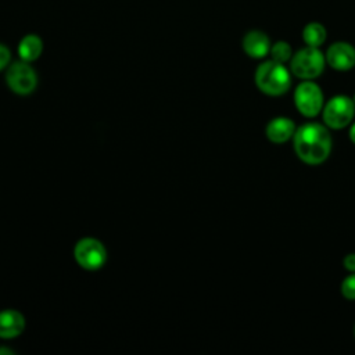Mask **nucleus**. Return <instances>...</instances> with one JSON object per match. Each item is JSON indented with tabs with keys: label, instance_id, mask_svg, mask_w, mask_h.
Segmentation results:
<instances>
[{
	"label": "nucleus",
	"instance_id": "f257e3e1",
	"mask_svg": "<svg viewBox=\"0 0 355 355\" xmlns=\"http://www.w3.org/2000/svg\"><path fill=\"white\" fill-rule=\"evenodd\" d=\"M331 135L320 122H306L295 129L293 146L297 157L308 165L324 162L331 151Z\"/></svg>",
	"mask_w": 355,
	"mask_h": 355
},
{
	"label": "nucleus",
	"instance_id": "f03ea898",
	"mask_svg": "<svg viewBox=\"0 0 355 355\" xmlns=\"http://www.w3.org/2000/svg\"><path fill=\"white\" fill-rule=\"evenodd\" d=\"M257 87L268 96H282L291 86V73L287 67L275 60L263 61L258 65L255 75Z\"/></svg>",
	"mask_w": 355,
	"mask_h": 355
},
{
	"label": "nucleus",
	"instance_id": "7ed1b4c3",
	"mask_svg": "<svg viewBox=\"0 0 355 355\" xmlns=\"http://www.w3.org/2000/svg\"><path fill=\"white\" fill-rule=\"evenodd\" d=\"M324 65L326 57L319 47L306 46L293 54L290 60V72L302 80H312L323 72Z\"/></svg>",
	"mask_w": 355,
	"mask_h": 355
},
{
	"label": "nucleus",
	"instance_id": "20e7f679",
	"mask_svg": "<svg viewBox=\"0 0 355 355\" xmlns=\"http://www.w3.org/2000/svg\"><path fill=\"white\" fill-rule=\"evenodd\" d=\"M355 115V103L345 94L333 96L322 108L323 123L329 129H343L348 126Z\"/></svg>",
	"mask_w": 355,
	"mask_h": 355
},
{
	"label": "nucleus",
	"instance_id": "39448f33",
	"mask_svg": "<svg viewBox=\"0 0 355 355\" xmlns=\"http://www.w3.org/2000/svg\"><path fill=\"white\" fill-rule=\"evenodd\" d=\"M294 104L301 115L306 118L316 116L324 105L320 86L313 80H302L294 90Z\"/></svg>",
	"mask_w": 355,
	"mask_h": 355
},
{
	"label": "nucleus",
	"instance_id": "423d86ee",
	"mask_svg": "<svg viewBox=\"0 0 355 355\" xmlns=\"http://www.w3.org/2000/svg\"><path fill=\"white\" fill-rule=\"evenodd\" d=\"M73 258L80 268L86 270H97L107 261V250L97 239L85 237L75 244Z\"/></svg>",
	"mask_w": 355,
	"mask_h": 355
},
{
	"label": "nucleus",
	"instance_id": "0eeeda50",
	"mask_svg": "<svg viewBox=\"0 0 355 355\" xmlns=\"http://www.w3.org/2000/svg\"><path fill=\"white\" fill-rule=\"evenodd\" d=\"M6 82L11 92L19 96H26L36 89L37 75L31 67V62L19 60L7 68Z\"/></svg>",
	"mask_w": 355,
	"mask_h": 355
},
{
	"label": "nucleus",
	"instance_id": "6e6552de",
	"mask_svg": "<svg viewBox=\"0 0 355 355\" xmlns=\"http://www.w3.org/2000/svg\"><path fill=\"white\" fill-rule=\"evenodd\" d=\"M324 57L326 64L336 71H349L355 67V47L347 42H336L329 46Z\"/></svg>",
	"mask_w": 355,
	"mask_h": 355
},
{
	"label": "nucleus",
	"instance_id": "1a4fd4ad",
	"mask_svg": "<svg viewBox=\"0 0 355 355\" xmlns=\"http://www.w3.org/2000/svg\"><path fill=\"white\" fill-rule=\"evenodd\" d=\"M297 126L293 119L287 116L272 118L265 128V135L269 141L275 144H283L294 136Z\"/></svg>",
	"mask_w": 355,
	"mask_h": 355
},
{
	"label": "nucleus",
	"instance_id": "9d476101",
	"mask_svg": "<svg viewBox=\"0 0 355 355\" xmlns=\"http://www.w3.org/2000/svg\"><path fill=\"white\" fill-rule=\"evenodd\" d=\"M270 40L266 33L262 31H250L243 37V50L244 53L255 60L266 57L270 51Z\"/></svg>",
	"mask_w": 355,
	"mask_h": 355
},
{
	"label": "nucleus",
	"instance_id": "9b49d317",
	"mask_svg": "<svg viewBox=\"0 0 355 355\" xmlns=\"http://www.w3.org/2000/svg\"><path fill=\"white\" fill-rule=\"evenodd\" d=\"M25 329V318L17 309L0 311V338L18 337Z\"/></svg>",
	"mask_w": 355,
	"mask_h": 355
},
{
	"label": "nucleus",
	"instance_id": "f8f14e48",
	"mask_svg": "<svg viewBox=\"0 0 355 355\" xmlns=\"http://www.w3.org/2000/svg\"><path fill=\"white\" fill-rule=\"evenodd\" d=\"M42 51H43V42L35 33L25 35L21 39V42L18 43V55L21 60H24L26 62H32V61L37 60L40 57Z\"/></svg>",
	"mask_w": 355,
	"mask_h": 355
},
{
	"label": "nucleus",
	"instance_id": "ddd939ff",
	"mask_svg": "<svg viewBox=\"0 0 355 355\" xmlns=\"http://www.w3.org/2000/svg\"><path fill=\"white\" fill-rule=\"evenodd\" d=\"M327 37L326 28L319 22H309L302 29V39L306 46L320 47Z\"/></svg>",
	"mask_w": 355,
	"mask_h": 355
},
{
	"label": "nucleus",
	"instance_id": "4468645a",
	"mask_svg": "<svg viewBox=\"0 0 355 355\" xmlns=\"http://www.w3.org/2000/svg\"><path fill=\"white\" fill-rule=\"evenodd\" d=\"M269 54H270L272 60H275L277 62H282V64H286L291 60L293 50H291V46L287 42L279 40V42H276L270 46Z\"/></svg>",
	"mask_w": 355,
	"mask_h": 355
},
{
	"label": "nucleus",
	"instance_id": "2eb2a0df",
	"mask_svg": "<svg viewBox=\"0 0 355 355\" xmlns=\"http://www.w3.org/2000/svg\"><path fill=\"white\" fill-rule=\"evenodd\" d=\"M340 291L348 301H355V272H351L347 277H344L340 286Z\"/></svg>",
	"mask_w": 355,
	"mask_h": 355
},
{
	"label": "nucleus",
	"instance_id": "dca6fc26",
	"mask_svg": "<svg viewBox=\"0 0 355 355\" xmlns=\"http://www.w3.org/2000/svg\"><path fill=\"white\" fill-rule=\"evenodd\" d=\"M10 60H11L10 49L0 43V71H3L6 67H8Z\"/></svg>",
	"mask_w": 355,
	"mask_h": 355
},
{
	"label": "nucleus",
	"instance_id": "f3484780",
	"mask_svg": "<svg viewBox=\"0 0 355 355\" xmlns=\"http://www.w3.org/2000/svg\"><path fill=\"white\" fill-rule=\"evenodd\" d=\"M343 266L345 268V270H348L349 273L351 272H355V252H351V254H347L343 259Z\"/></svg>",
	"mask_w": 355,
	"mask_h": 355
},
{
	"label": "nucleus",
	"instance_id": "a211bd4d",
	"mask_svg": "<svg viewBox=\"0 0 355 355\" xmlns=\"http://www.w3.org/2000/svg\"><path fill=\"white\" fill-rule=\"evenodd\" d=\"M349 140L355 144V122L351 125V128H349Z\"/></svg>",
	"mask_w": 355,
	"mask_h": 355
},
{
	"label": "nucleus",
	"instance_id": "6ab92c4d",
	"mask_svg": "<svg viewBox=\"0 0 355 355\" xmlns=\"http://www.w3.org/2000/svg\"><path fill=\"white\" fill-rule=\"evenodd\" d=\"M0 354H12V351H11V349H8V348L1 347V348H0Z\"/></svg>",
	"mask_w": 355,
	"mask_h": 355
},
{
	"label": "nucleus",
	"instance_id": "aec40b11",
	"mask_svg": "<svg viewBox=\"0 0 355 355\" xmlns=\"http://www.w3.org/2000/svg\"><path fill=\"white\" fill-rule=\"evenodd\" d=\"M354 337H355V326H354Z\"/></svg>",
	"mask_w": 355,
	"mask_h": 355
},
{
	"label": "nucleus",
	"instance_id": "412c9836",
	"mask_svg": "<svg viewBox=\"0 0 355 355\" xmlns=\"http://www.w3.org/2000/svg\"><path fill=\"white\" fill-rule=\"evenodd\" d=\"M352 100H354V103H355V94H354V98H352Z\"/></svg>",
	"mask_w": 355,
	"mask_h": 355
}]
</instances>
